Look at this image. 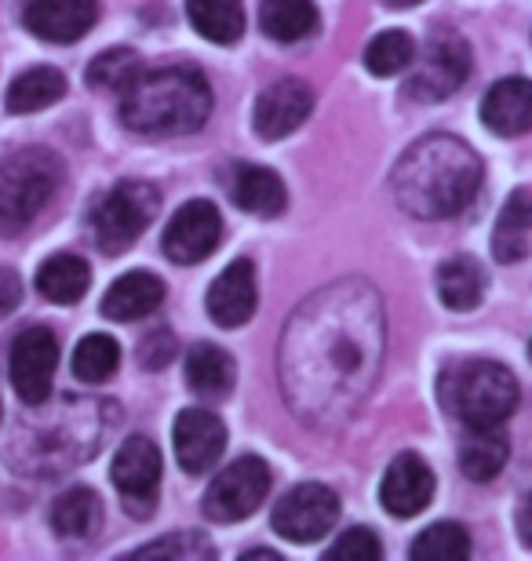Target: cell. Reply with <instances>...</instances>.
<instances>
[{"label": "cell", "instance_id": "27", "mask_svg": "<svg viewBox=\"0 0 532 561\" xmlns=\"http://www.w3.org/2000/svg\"><path fill=\"white\" fill-rule=\"evenodd\" d=\"M186 15L190 26L212 44H234L245 33L241 0H186Z\"/></svg>", "mask_w": 532, "mask_h": 561}, {"label": "cell", "instance_id": "28", "mask_svg": "<svg viewBox=\"0 0 532 561\" xmlns=\"http://www.w3.org/2000/svg\"><path fill=\"white\" fill-rule=\"evenodd\" d=\"M482 291H485V274L478 263L467 260V255L449 260L438 271V296L449 310H456V313L474 310L482 302Z\"/></svg>", "mask_w": 532, "mask_h": 561}, {"label": "cell", "instance_id": "13", "mask_svg": "<svg viewBox=\"0 0 532 561\" xmlns=\"http://www.w3.org/2000/svg\"><path fill=\"white\" fill-rule=\"evenodd\" d=\"M172 445L186 474H208L226 453V426L208 409H186L172 426Z\"/></svg>", "mask_w": 532, "mask_h": 561}, {"label": "cell", "instance_id": "34", "mask_svg": "<svg viewBox=\"0 0 532 561\" xmlns=\"http://www.w3.org/2000/svg\"><path fill=\"white\" fill-rule=\"evenodd\" d=\"M328 561H376L383 558V543L372 529H347L339 540L325 551Z\"/></svg>", "mask_w": 532, "mask_h": 561}, {"label": "cell", "instance_id": "17", "mask_svg": "<svg viewBox=\"0 0 532 561\" xmlns=\"http://www.w3.org/2000/svg\"><path fill=\"white\" fill-rule=\"evenodd\" d=\"M482 125L503 139L532 131V81L507 77V81L493 84L482 103Z\"/></svg>", "mask_w": 532, "mask_h": 561}, {"label": "cell", "instance_id": "33", "mask_svg": "<svg viewBox=\"0 0 532 561\" xmlns=\"http://www.w3.org/2000/svg\"><path fill=\"white\" fill-rule=\"evenodd\" d=\"M132 558H183V561H208L215 558V547L201 533H168L165 540H154L139 547Z\"/></svg>", "mask_w": 532, "mask_h": 561}, {"label": "cell", "instance_id": "21", "mask_svg": "<svg viewBox=\"0 0 532 561\" xmlns=\"http://www.w3.org/2000/svg\"><path fill=\"white\" fill-rule=\"evenodd\" d=\"M529 238H532V194L529 190H514L493 230V255L500 263H522L529 255Z\"/></svg>", "mask_w": 532, "mask_h": 561}, {"label": "cell", "instance_id": "12", "mask_svg": "<svg viewBox=\"0 0 532 561\" xmlns=\"http://www.w3.org/2000/svg\"><path fill=\"white\" fill-rule=\"evenodd\" d=\"M314 110V88L303 77H281L256 99L252 110V125L256 136L267 142H278L292 136Z\"/></svg>", "mask_w": 532, "mask_h": 561}, {"label": "cell", "instance_id": "40", "mask_svg": "<svg viewBox=\"0 0 532 561\" xmlns=\"http://www.w3.org/2000/svg\"><path fill=\"white\" fill-rule=\"evenodd\" d=\"M529 357H532V343H529Z\"/></svg>", "mask_w": 532, "mask_h": 561}, {"label": "cell", "instance_id": "9", "mask_svg": "<svg viewBox=\"0 0 532 561\" xmlns=\"http://www.w3.org/2000/svg\"><path fill=\"white\" fill-rule=\"evenodd\" d=\"M55 368H59V340H55L52 329H26L15 335L11 343V387H15L19 401L26 405H41L52 394L55 383Z\"/></svg>", "mask_w": 532, "mask_h": 561}, {"label": "cell", "instance_id": "23", "mask_svg": "<svg viewBox=\"0 0 532 561\" xmlns=\"http://www.w3.org/2000/svg\"><path fill=\"white\" fill-rule=\"evenodd\" d=\"M66 95V77L55 66H33L8 88V114H41Z\"/></svg>", "mask_w": 532, "mask_h": 561}, {"label": "cell", "instance_id": "2", "mask_svg": "<svg viewBox=\"0 0 532 561\" xmlns=\"http://www.w3.org/2000/svg\"><path fill=\"white\" fill-rule=\"evenodd\" d=\"M212 114V88L194 66L143 73L121 99V125L146 139L190 136Z\"/></svg>", "mask_w": 532, "mask_h": 561}, {"label": "cell", "instance_id": "7", "mask_svg": "<svg viewBox=\"0 0 532 561\" xmlns=\"http://www.w3.org/2000/svg\"><path fill=\"white\" fill-rule=\"evenodd\" d=\"M471 77V48L456 33H434L405 84V95L416 103H438L449 99Z\"/></svg>", "mask_w": 532, "mask_h": 561}, {"label": "cell", "instance_id": "37", "mask_svg": "<svg viewBox=\"0 0 532 561\" xmlns=\"http://www.w3.org/2000/svg\"><path fill=\"white\" fill-rule=\"evenodd\" d=\"M514 525H518V540H522L525 547H532V492L522 500V507H518Z\"/></svg>", "mask_w": 532, "mask_h": 561}, {"label": "cell", "instance_id": "15", "mask_svg": "<svg viewBox=\"0 0 532 561\" xmlns=\"http://www.w3.org/2000/svg\"><path fill=\"white\" fill-rule=\"evenodd\" d=\"M22 22L48 44H73L99 22V0H30Z\"/></svg>", "mask_w": 532, "mask_h": 561}, {"label": "cell", "instance_id": "8", "mask_svg": "<svg viewBox=\"0 0 532 561\" xmlns=\"http://www.w3.org/2000/svg\"><path fill=\"white\" fill-rule=\"evenodd\" d=\"M336 522H339V496L328 485H318V481L292 489L274 507V514H270L274 533L288 543H318L325 533H332Z\"/></svg>", "mask_w": 532, "mask_h": 561}, {"label": "cell", "instance_id": "30", "mask_svg": "<svg viewBox=\"0 0 532 561\" xmlns=\"http://www.w3.org/2000/svg\"><path fill=\"white\" fill-rule=\"evenodd\" d=\"M70 365H73V376L81 379V383H106V379L117 373V365H121V346H117L113 335L92 332V335H84V340L77 343Z\"/></svg>", "mask_w": 532, "mask_h": 561}, {"label": "cell", "instance_id": "10", "mask_svg": "<svg viewBox=\"0 0 532 561\" xmlns=\"http://www.w3.org/2000/svg\"><path fill=\"white\" fill-rule=\"evenodd\" d=\"M113 489L121 492L124 507L135 518H146L157 507V489H161V453L150 437H128L117 456H113Z\"/></svg>", "mask_w": 532, "mask_h": 561}, {"label": "cell", "instance_id": "3", "mask_svg": "<svg viewBox=\"0 0 532 561\" xmlns=\"http://www.w3.org/2000/svg\"><path fill=\"white\" fill-rule=\"evenodd\" d=\"M63 161L44 146L0 161V233H19L41 216L63 186Z\"/></svg>", "mask_w": 532, "mask_h": 561}, {"label": "cell", "instance_id": "19", "mask_svg": "<svg viewBox=\"0 0 532 561\" xmlns=\"http://www.w3.org/2000/svg\"><path fill=\"white\" fill-rule=\"evenodd\" d=\"M230 194L237 201V208L252 211V216H263V219H278L288 205V190L281 183V175L270 172V168H259V164L237 168Z\"/></svg>", "mask_w": 532, "mask_h": 561}, {"label": "cell", "instance_id": "26", "mask_svg": "<svg viewBox=\"0 0 532 561\" xmlns=\"http://www.w3.org/2000/svg\"><path fill=\"white\" fill-rule=\"evenodd\" d=\"M259 26L278 44L303 41L318 30V8H314V0H263Z\"/></svg>", "mask_w": 532, "mask_h": 561}, {"label": "cell", "instance_id": "20", "mask_svg": "<svg viewBox=\"0 0 532 561\" xmlns=\"http://www.w3.org/2000/svg\"><path fill=\"white\" fill-rule=\"evenodd\" d=\"M511 442L503 426H471V434L460 445V470L471 481H493L507 467Z\"/></svg>", "mask_w": 532, "mask_h": 561}, {"label": "cell", "instance_id": "6", "mask_svg": "<svg viewBox=\"0 0 532 561\" xmlns=\"http://www.w3.org/2000/svg\"><path fill=\"white\" fill-rule=\"evenodd\" d=\"M267 492H270V467L259 456H241L223 474L212 478L201 511H205L208 522L219 525L245 522L263 507Z\"/></svg>", "mask_w": 532, "mask_h": 561}, {"label": "cell", "instance_id": "31", "mask_svg": "<svg viewBox=\"0 0 532 561\" xmlns=\"http://www.w3.org/2000/svg\"><path fill=\"white\" fill-rule=\"evenodd\" d=\"M409 554L420 561H463L471 558V533L456 522H438L416 536Z\"/></svg>", "mask_w": 532, "mask_h": 561}, {"label": "cell", "instance_id": "5", "mask_svg": "<svg viewBox=\"0 0 532 561\" xmlns=\"http://www.w3.org/2000/svg\"><path fill=\"white\" fill-rule=\"evenodd\" d=\"M157 208H161V194H157V186L143 183V179L117 183L103 197V205L95 208V219H92L95 244L106 255L128 252L132 244L146 233V227L154 222Z\"/></svg>", "mask_w": 532, "mask_h": 561}, {"label": "cell", "instance_id": "1", "mask_svg": "<svg viewBox=\"0 0 532 561\" xmlns=\"http://www.w3.org/2000/svg\"><path fill=\"white\" fill-rule=\"evenodd\" d=\"M482 161L456 136H427L390 175L394 201L416 219H449L478 197Z\"/></svg>", "mask_w": 532, "mask_h": 561}, {"label": "cell", "instance_id": "38", "mask_svg": "<svg viewBox=\"0 0 532 561\" xmlns=\"http://www.w3.org/2000/svg\"><path fill=\"white\" fill-rule=\"evenodd\" d=\"M245 561H281V554H274V551H248Z\"/></svg>", "mask_w": 532, "mask_h": 561}, {"label": "cell", "instance_id": "32", "mask_svg": "<svg viewBox=\"0 0 532 561\" xmlns=\"http://www.w3.org/2000/svg\"><path fill=\"white\" fill-rule=\"evenodd\" d=\"M416 59V44L405 30H387L365 48V70L372 77H398Z\"/></svg>", "mask_w": 532, "mask_h": 561}, {"label": "cell", "instance_id": "11", "mask_svg": "<svg viewBox=\"0 0 532 561\" xmlns=\"http://www.w3.org/2000/svg\"><path fill=\"white\" fill-rule=\"evenodd\" d=\"M219 238H223L219 208L208 205V201H186V205L168 219L161 244H165V255L172 263L194 266L219 249Z\"/></svg>", "mask_w": 532, "mask_h": 561}, {"label": "cell", "instance_id": "16", "mask_svg": "<svg viewBox=\"0 0 532 561\" xmlns=\"http://www.w3.org/2000/svg\"><path fill=\"white\" fill-rule=\"evenodd\" d=\"M256 313V266L252 260H234L208 288V318L219 329H241Z\"/></svg>", "mask_w": 532, "mask_h": 561}, {"label": "cell", "instance_id": "35", "mask_svg": "<svg viewBox=\"0 0 532 561\" xmlns=\"http://www.w3.org/2000/svg\"><path fill=\"white\" fill-rule=\"evenodd\" d=\"M139 354H143V365H146V368H165V365L176 357V340H172V332H168V329L154 332L150 340H143Z\"/></svg>", "mask_w": 532, "mask_h": 561}, {"label": "cell", "instance_id": "25", "mask_svg": "<svg viewBox=\"0 0 532 561\" xmlns=\"http://www.w3.org/2000/svg\"><path fill=\"white\" fill-rule=\"evenodd\" d=\"M52 525L66 540H88V536L103 529V503L92 489H70L55 500Z\"/></svg>", "mask_w": 532, "mask_h": 561}, {"label": "cell", "instance_id": "4", "mask_svg": "<svg viewBox=\"0 0 532 561\" xmlns=\"http://www.w3.org/2000/svg\"><path fill=\"white\" fill-rule=\"evenodd\" d=\"M445 405L452 416H460L467 426H503L518 409V379L507 365L474 362L456 365L445 376Z\"/></svg>", "mask_w": 532, "mask_h": 561}, {"label": "cell", "instance_id": "14", "mask_svg": "<svg viewBox=\"0 0 532 561\" xmlns=\"http://www.w3.org/2000/svg\"><path fill=\"white\" fill-rule=\"evenodd\" d=\"M380 500L394 518H416V514L427 511V503L434 500V470L416 453L394 456V463L387 467V474H383Z\"/></svg>", "mask_w": 532, "mask_h": 561}, {"label": "cell", "instance_id": "36", "mask_svg": "<svg viewBox=\"0 0 532 561\" xmlns=\"http://www.w3.org/2000/svg\"><path fill=\"white\" fill-rule=\"evenodd\" d=\"M22 299V280L15 271H0V318L11 313Z\"/></svg>", "mask_w": 532, "mask_h": 561}, {"label": "cell", "instance_id": "18", "mask_svg": "<svg viewBox=\"0 0 532 561\" xmlns=\"http://www.w3.org/2000/svg\"><path fill=\"white\" fill-rule=\"evenodd\" d=\"M161 299H165L161 277H154L146 271H132L106 288L103 313L110 321H139V318H150V313L161 307Z\"/></svg>", "mask_w": 532, "mask_h": 561}, {"label": "cell", "instance_id": "22", "mask_svg": "<svg viewBox=\"0 0 532 561\" xmlns=\"http://www.w3.org/2000/svg\"><path fill=\"white\" fill-rule=\"evenodd\" d=\"M92 288V266H88L81 255L73 252H59L52 260L41 263L37 271V291L52 302H77L88 296Z\"/></svg>", "mask_w": 532, "mask_h": 561}, {"label": "cell", "instance_id": "24", "mask_svg": "<svg viewBox=\"0 0 532 561\" xmlns=\"http://www.w3.org/2000/svg\"><path fill=\"white\" fill-rule=\"evenodd\" d=\"M237 379L234 357L215 343H194L186 354V383L205 398H226Z\"/></svg>", "mask_w": 532, "mask_h": 561}, {"label": "cell", "instance_id": "29", "mask_svg": "<svg viewBox=\"0 0 532 561\" xmlns=\"http://www.w3.org/2000/svg\"><path fill=\"white\" fill-rule=\"evenodd\" d=\"M143 77V59L135 48H110L103 55H95L88 66L84 81L99 88V92H128V88Z\"/></svg>", "mask_w": 532, "mask_h": 561}, {"label": "cell", "instance_id": "39", "mask_svg": "<svg viewBox=\"0 0 532 561\" xmlns=\"http://www.w3.org/2000/svg\"><path fill=\"white\" fill-rule=\"evenodd\" d=\"M390 8H412V4H420V0H387Z\"/></svg>", "mask_w": 532, "mask_h": 561}]
</instances>
